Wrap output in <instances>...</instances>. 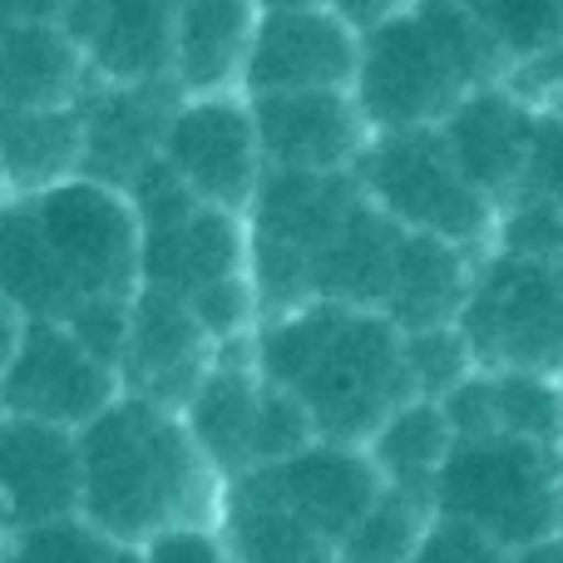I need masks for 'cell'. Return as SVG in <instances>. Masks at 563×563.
I'll use <instances>...</instances> for the list:
<instances>
[{"label":"cell","mask_w":563,"mask_h":563,"mask_svg":"<svg viewBox=\"0 0 563 563\" xmlns=\"http://www.w3.org/2000/svg\"><path fill=\"white\" fill-rule=\"evenodd\" d=\"M257 416H263V371L253 356V336L228 341L184 406L198 450L223 479L257 470Z\"/></svg>","instance_id":"cell-19"},{"label":"cell","mask_w":563,"mask_h":563,"mask_svg":"<svg viewBox=\"0 0 563 563\" xmlns=\"http://www.w3.org/2000/svg\"><path fill=\"white\" fill-rule=\"evenodd\" d=\"M139 563H233V559H228L218 525H184V529H168V534L148 539L139 549Z\"/></svg>","instance_id":"cell-35"},{"label":"cell","mask_w":563,"mask_h":563,"mask_svg":"<svg viewBox=\"0 0 563 563\" xmlns=\"http://www.w3.org/2000/svg\"><path fill=\"white\" fill-rule=\"evenodd\" d=\"M228 479L198 450L184 410L119 396L79 430V519L119 549L184 525H218Z\"/></svg>","instance_id":"cell-1"},{"label":"cell","mask_w":563,"mask_h":563,"mask_svg":"<svg viewBox=\"0 0 563 563\" xmlns=\"http://www.w3.org/2000/svg\"><path fill=\"white\" fill-rule=\"evenodd\" d=\"M247 263H253L247 218L213 203H198L194 213L144 233V287L174 291L184 301L203 297L218 282L247 277Z\"/></svg>","instance_id":"cell-17"},{"label":"cell","mask_w":563,"mask_h":563,"mask_svg":"<svg viewBox=\"0 0 563 563\" xmlns=\"http://www.w3.org/2000/svg\"><path fill=\"white\" fill-rule=\"evenodd\" d=\"M55 257L89 301H134L144 287V223L124 188L79 174L30 198Z\"/></svg>","instance_id":"cell-6"},{"label":"cell","mask_w":563,"mask_h":563,"mask_svg":"<svg viewBox=\"0 0 563 563\" xmlns=\"http://www.w3.org/2000/svg\"><path fill=\"white\" fill-rule=\"evenodd\" d=\"M253 356L267 380L311 410L321 440L341 445H366L406 400H416L406 331L380 307L317 297L263 321Z\"/></svg>","instance_id":"cell-2"},{"label":"cell","mask_w":563,"mask_h":563,"mask_svg":"<svg viewBox=\"0 0 563 563\" xmlns=\"http://www.w3.org/2000/svg\"><path fill=\"white\" fill-rule=\"evenodd\" d=\"M515 563H563V539H539L529 549H515Z\"/></svg>","instance_id":"cell-39"},{"label":"cell","mask_w":563,"mask_h":563,"mask_svg":"<svg viewBox=\"0 0 563 563\" xmlns=\"http://www.w3.org/2000/svg\"><path fill=\"white\" fill-rule=\"evenodd\" d=\"M257 134H263L267 168H301V174H356L361 154L376 129L361 114L351 89H287V95H253Z\"/></svg>","instance_id":"cell-10"},{"label":"cell","mask_w":563,"mask_h":563,"mask_svg":"<svg viewBox=\"0 0 563 563\" xmlns=\"http://www.w3.org/2000/svg\"><path fill=\"white\" fill-rule=\"evenodd\" d=\"M0 168L15 198H35L85 174V104L0 109Z\"/></svg>","instance_id":"cell-25"},{"label":"cell","mask_w":563,"mask_h":563,"mask_svg":"<svg viewBox=\"0 0 563 563\" xmlns=\"http://www.w3.org/2000/svg\"><path fill=\"white\" fill-rule=\"evenodd\" d=\"M119 396H124V371L95 356L65 321H30L0 380V400L10 416L59 430L95 426Z\"/></svg>","instance_id":"cell-9"},{"label":"cell","mask_w":563,"mask_h":563,"mask_svg":"<svg viewBox=\"0 0 563 563\" xmlns=\"http://www.w3.org/2000/svg\"><path fill=\"white\" fill-rule=\"evenodd\" d=\"M257 25H263L257 0H184L174 45V79L184 99L243 89Z\"/></svg>","instance_id":"cell-22"},{"label":"cell","mask_w":563,"mask_h":563,"mask_svg":"<svg viewBox=\"0 0 563 563\" xmlns=\"http://www.w3.org/2000/svg\"><path fill=\"white\" fill-rule=\"evenodd\" d=\"M559 539H563V509H559Z\"/></svg>","instance_id":"cell-43"},{"label":"cell","mask_w":563,"mask_h":563,"mask_svg":"<svg viewBox=\"0 0 563 563\" xmlns=\"http://www.w3.org/2000/svg\"><path fill=\"white\" fill-rule=\"evenodd\" d=\"M406 366L416 380V396L426 400H445L460 380H470L479 371L475 351H470L465 331L455 327H426V331H406Z\"/></svg>","instance_id":"cell-30"},{"label":"cell","mask_w":563,"mask_h":563,"mask_svg":"<svg viewBox=\"0 0 563 563\" xmlns=\"http://www.w3.org/2000/svg\"><path fill=\"white\" fill-rule=\"evenodd\" d=\"M534 124H539V114H529L515 95L485 85L460 99L455 114L440 124V134H445L450 154L465 168L470 184L505 208V203H515L519 188H525Z\"/></svg>","instance_id":"cell-18"},{"label":"cell","mask_w":563,"mask_h":563,"mask_svg":"<svg viewBox=\"0 0 563 563\" xmlns=\"http://www.w3.org/2000/svg\"><path fill=\"white\" fill-rule=\"evenodd\" d=\"M410 563H515V549H505L499 539L479 534V529L460 525L450 515H435V525L426 529Z\"/></svg>","instance_id":"cell-33"},{"label":"cell","mask_w":563,"mask_h":563,"mask_svg":"<svg viewBox=\"0 0 563 563\" xmlns=\"http://www.w3.org/2000/svg\"><path fill=\"white\" fill-rule=\"evenodd\" d=\"M519 198H544V203L563 208V114H539Z\"/></svg>","instance_id":"cell-34"},{"label":"cell","mask_w":563,"mask_h":563,"mask_svg":"<svg viewBox=\"0 0 563 563\" xmlns=\"http://www.w3.org/2000/svg\"><path fill=\"white\" fill-rule=\"evenodd\" d=\"M95 89L89 55L59 20L0 25V109H69Z\"/></svg>","instance_id":"cell-21"},{"label":"cell","mask_w":563,"mask_h":563,"mask_svg":"<svg viewBox=\"0 0 563 563\" xmlns=\"http://www.w3.org/2000/svg\"><path fill=\"white\" fill-rule=\"evenodd\" d=\"M416 15L435 30V40L455 59V69L465 75L470 89L495 85V75L505 69L509 55L499 49L495 30L479 15V0H416Z\"/></svg>","instance_id":"cell-29"},{"label":"cell","mask_w":563,"mask_h":563,"mask_svg":"<svg viewBox=\"0 0 563 563\" xmlns=\"http://www.w3.org/2000/svg\"><path fill=\"white\" fill-rule=\"evenodd\" d=\"M263 10H327L331 0H257Z\"/></svg>","instance_id":"cell-40"},{"label":"cell","mask_w":563,"mask_h":563,"mask_svg":"<svg viewBox=\"0 0 563 563\" xmlns=\"http://www.w3.org/2000/svg\"><path fill=\"white\" fill-rule=\"evenodd\" d=\"M479 15L509 59L563 49V0H479Z\"/></svg>","instance_id":"cell-31"},{"label":"cell","mask_w":563,"mask_h":563,"mask_svg":"<svg viewBox=\"0 0 563 563\" xmlns=\"http://www.w3.org/2000/svg\"><path fill=\"white\" fill-rule=\"evenodd\" d=\"M164 158L178 168V178H184L203 203L247 218V208H253L257 188H263V174H267L253 95L233 89V95L184 99V104L174 109V119H168Z\"/></svg>","instance_id":"cell-8"},{"label":"cell","mask_w":563,"mask_h":563,"mask_svg":"<svg viewBox=\"0 0 563 563\" xmlns=\"http://www.w3.org/2000/svg\"><path fill=\"white\" fill-rule=\"evenodd\" d=\"M440 406H445L450 426H455V440L515 435V440L563 450V376L479 366Z\"/></svg>","instance_id":"cell-20"},{"label":"cell","mask_w":563,"mask_h":563,"mask_svg":"<svg viewBox=\"0 0 563 563\" xmlns=\"http://www.w3.org/2000/svg\"><path fill=\"white\" fill-rule=\"evenodd\" d=\"M218 341L194 317L184 297L158 287H139L129 301V346H124V390L148 396L168 410H184L198 380L213 371Z\"/></svg>","instance_id":"cell-11"},{"label":"cell","mask_w":563,"mask_h":563,"mask_svg":"<svg viewBox=\"0 0 563 563\" xmlns=\"http://www.w3.org/2000/svg\"><path fill=\"white\" fill-rule=\"evenodd\" d=\"M184 89L174 75L139 79V85H104L95 79L85 99V174L99 184L129 188L144 164L164 154V134Z\"/></svg>","instance_id":"cell-15"},{"label":"cell","mask_w":563,"mask_h":563,"mask_svg":"<svg viewBox=\"0 0 563 563\" xmlns=\"http://www.w3.org/2000/svg\"><path fill=\"white\" fill-rule=\"evenodd\" d=\"M416 5V0H331V15L341 20L346 30H356V35H371V30L390 25L396 15H406V10Z\"/></svg>","instance_id":"cell-36"},{"label":"cell","mask_w":563,"mask_h":563,"mask_svg":"<svg viewBox=\"0 0 563 563\" xmlns=\"http://www.w3.org/2000/svg\"><path fill=\"white\" fill-rule=\"evenodd\" d=\"M450 450H455V426H450L445 406L440 400H406L376 435L366 440V455L376 460L380 479L390 489H406V495H420L435 505V485L440 470H445Z\"/></svg>","instance_id":"cell-27"},{"label":"cell","mask_w":563,"mask_h":563,"mask_svg":"<svg viewBox=\"0 0 563 563\" xmlns=\"http://www.w3.org/2000/svg\"><path fill=\"white\" fill-rule=\"evenodd\" d=\"M0 291L30 321H69L85 307L65 263L49 247L30 198H10V208L0 213Z\"/></svg>","instance_id":"cell-26"},{"label":"cell","mask_w":563,"mask_h":563,"mask_svg":"<svg viewBox=\"0 0 563 563\" xmlns=\"http://www.w3.org/2000/svg\"><path fill=\"white\" fill-rule=\"evenodd\" d=\"M79 519V430L10 416L0 426V534Z\"/></svg>","instance_id":"cell-12"},{"label":"cell","mask_w":563,"mask_h":563,"mask_svg":"<svg viewBox=\"0 0 563 563\" xmlns=\"http://www.w3.org/2000/svg\"><path fill=\"white\" fill-rule=\"evenodd\" d=\"M69 10V0H0V25L15 20H59Z\"/></svg>","instance_id":"cell-38"},{"label":"cell","mask_w":563,"mask_h":563,"mask_svg":"<svg viewBox=\"0 0 563 563\" xmlns=\"http://www.w3.org/2000/svg\"><path fill=\"white\" fill-rule=\"evenodd\" d=\"M25 327H30V317L5 297V291H0V380H5V371H10V361H15L20 341H25Z\"/></svg>","instance_id":"cell-37"},{"label":"cell","mask_w":563,"mask_h":563,"mask_svg":"<svg viewBox=\"0 0 563 563\" xmlns=\"http://www.w3.org/2000/svg\"><path fill=\"white\" fill-rule=\"evenodd\" d=\"M351 95L376 134H396V129H440L470 95V85L435 40V30L410 5L390 25L361 35Z\"/></svg>","instance_id":"cell-7"},{"label":"cell","mask_w":563,"mask_h":563,"mask_svg":"<svg viewBox=\"0 0 563 563\" xmlns=\"http://www.w3.org/2000/svg\"><path fill=\"white\" fill-rule=\"evenodd\" d=\"M5 420H10V410H5V400H0V426H5Z\"/></svg>","instance_id":"cell-42"},{"label":"cell","mask_w":563,"mask_h":563,"mask_svg":"<svg viewBox=\"0 0 563 563\" xmlns=\"http://www.w3.org/2000/svg\"><path fill=\"white\" fill-rule=\"evenodd\" d=\"M430 525H435V505L430 499L386 485L376 505L366 509V519L346 534L341 563H410Z\"/></svg>","instance_id":"cell-28"},{"label":"cell","mask_w":563,"mask_h":563,"mask_svg":"<svg viewBox=\"0 0 563 563\" xmlns=\"http://www.w3.org/2000/svg\"><path fill=\"white\" fill-rule=\"evenodd\" d=\"M361 65V35L331 10H263L247 59V95L287 89H351Z\"/></svg>","instance_id":"cell-14"},{"label":"cell","mask_w":563,"mask_h":563,"mask_svg":"<svg viewBox=\"0 0 563 563\" xmlns=\"http://www.w3.org/2000/svg\"><path fill=\"white\" fill-rule=\"evenodd\" d=\"M563 450L515 435L455 440L435 485V515H450L505 549L559 534Z\"/></svg>","instance_id":"cell-3"},{"label":"cell","mask_w":563,"mask_h":563,"mask_svg":"<svg viewBox=\"0 0 563 563\" xmlns=\"http://www.w3.org/2000/svg\"><path fill=\"white\" fill-rule=\"evenodd\" d=\"M460 331L485 371L563 376V263L479 253Z\"/></svg>","instance_id":"cell-5"},{"label":"cell","mask_w":563,"mask_h":563,"mask_svg":"<svg viewBox=\"0 0 563 563\" xmlns=\"http://www.w3.org/2000/svg\"><path fill=\"white\" fill-rule=\"evenodd\" d=\"M178 15L184 0H69L59 25L89 55V69L104 85L174 75Z\"/></svg>","instance_id":"cell-13"},{"label":"cell","mask_w":563,"mask_h":563,"mask_svg":"<svg viewBox=\"0 0 563 563\" xmlns=\"http://www.w3.org/2000/svg\"><path fill=\"white\" fill-rule=\"evenodd\" d=\"M479 253L460 247L435 233H410L400 238L396 253V282L386 297V317L400 331H426V327H455L465 297L475 287Z\"/></svg>","instance_id":"cell-24"},{"label":"cell","mask_w":563,"mask_h":563,"mask_svg":"<svg viewBox=\"0 0 563 563\" xmlns=\"http://www.w3.org/2000/svg\"><path fill=\"white\" fill-rule=\"evenodd\" d=\"M489 247L563 263V208L544 203V198H515V203L499 208V228H495V243Z\"/></svg>","instance_id":"cell-32"},{"label":"cell","mask_w":563,"mask_h":563,"mask_svg":"<svg viewBox=\"0 0 563 563\" xmlns=\"http://www.w3.org/2000/svg\"><path fill=\"white\" fill-rule=\"evenodd\" d=\"M218 534L233 563H341L336 539L282 505L257 475L228 479Z\"/></svg>","instance_id":"cell-23"},{"label":"cell","mask_w":563,"mask_h":563,"mask_svg":"<svg viewBox=\"0 0 563 563\" xmlns=\"http://www.w3.org/2000/svg\"><path fill=\"white\" fill-rule=\"evenodd\" d=\"M356 178L371 203L410 233H435L475 253H489L495 243L499 203L465 178L440 129L376 134L361 154Z\"/></svg>","instance_id":"cell-4"},{"label":"cell","mask_w":563,"mask_h":563,"mask_svg":"<svg viewBox=\"0 0 563 563\" xmlns=\"http://www.w3.org/2000/svg\"><path fill=\"white\" fill-rule=\"evenodd\" d=\"M247 475H257L282 505L297 509L301 519H311L336 544H346V534L366 519V509L386 489L366 445H341V440H317L301 455L282 460V465L247 470Z\"/></svg>","instance_id":"cell-16"},{"label":"cell","mask_w":563,"mask_h":563,"mask_svg":"<svg viewBox=\"0 0 563 563\" xmlns=\"http://www.w3.org/2000/svg\"><path fill=\"white\" fill-rule=\"evenodd\" d=\"M10 198H15V194H10V184H5V168H0V213H5V208H10Z\"/></svg>","instance_id":"cell-41"}]
</instances>
